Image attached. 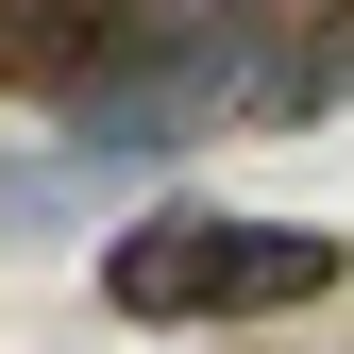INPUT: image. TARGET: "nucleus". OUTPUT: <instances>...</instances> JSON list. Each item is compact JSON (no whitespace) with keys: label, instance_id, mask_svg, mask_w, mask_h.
<instances>
[{"label":"nucleus","instance_id":"1","mask_svg":"<svg viewBox=\"0 0 354 354\" xmlns=\"http://www.w3.org/2000/svg\"><path fill=\"white\" fill-rule=\"evenodd\" d=\"M337 287V236L321 219H219V203H169L102 253V304L118 321H287V304Z\"/></svg>","mask_w":354,"mask_h":354}]
</instances>
